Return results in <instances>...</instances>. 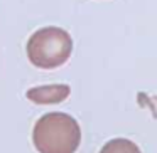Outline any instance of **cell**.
Listing matches in <instances>:
<instances>
[{"label": "cell", "mask_w": 157, "mask_h": 153, "mask_svg": "<svg viewBox=\"0 0 157 153\" xmlns=\"http://www.w3.org/2000/svg\"><path fill=\"white\" fill-rule=\"evenodd\" d=\"M32 141L39 153H75L81 141V129L73 116L52 111L37 119Z\"/></svg>", "instance_id": "cell-1"}, {"label": "cell", "mask_w": 157, "mask_h": 153, "mask_svg": "<svg viewBox=\"0 0 157 153\" xmlns=\"http://www.w3.org/2000/svg\"><path fill=\"white\" fill-rule=\"evenodd\" d=\"M73 39L61 27H42L27 41L29 61L41 69H56L69 59Z\"/></svg>", "instance_id": "cell-2"}, {"label": "cell", "mask_w": 157, "mask_h": 153, "mask_svg": "<svg viewBox=\"0 0 157 153\" xmlns=\"http://www.w3.org/2000/svg\"><path fill=\"white\" fill-rule=\"evenodd\" d=\"M71 93V88L68 84H46L31 88L25 96L29 101L36 104H56V103L64 101Z\"/></svg>", "instance_id": "cell-3"}, {"label": "cell", "mask_w": 157, "mask_h": 153, "mask_svg": "<svg viewBox=\"0 0 157 153\" xmlns=\"http://www.w3.org/2000/svg\"><path fill=\"white\" fill-rule=\"evenodd\" d=\"M100 153H142L133 141L127 138H113L103 145Z\"/></svg>", "instance_id": "cell-4"}]
</instances>
